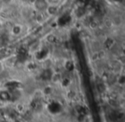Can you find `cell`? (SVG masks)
Returning a JSON list of instances; mask_svg holds the SVG:
<instances>
[{
    "label": "cell",
    "instance_id": "obj_1",
    "mask_svg": "<svg viewBox=\"0 0 125 122\" xmlns=\"http://www.w3.org/2000/svg\"><path fill=\"white\" fill-rule=\"evenodd\" d=\"M48 6V4L46 3L45 0H36L34 2V7L37 11H45Z\"/></svg>",
    "mask_w": 125,
    "mask_h": 122
},
{
    "label": "cell",
    "instance_id": "obj_2",
    "mask_svg": "<svg viewBox=\"0 0 125 122\" xmlns=\"http://www.w3.org/2000/svg\"><path fill=\"white\" fill-rule=\"evenodd\" d=\"M45 11H46V12L48 15H50V16H54L57 11V7L56 5H52V4L49 5L48 4V6H47Z\"/></svg>",
    "mask_w": 125,
    "mask_h": 122
},
{
    "label": "cell",
    "instance_id": "obj_3",
    "mask_svg": "<svg viewBox=\"0 0 125 122\" xmlns=\"http://www.w3.org/2000/svg\"><path fill=\"white\" fill-rule=\"evenodd\" d=\"M21 25H19V24H16L14 27L12 28V33L14 34V35H20L21 34Z\"/></svg>",
    "mask_w": 125,
    "mask_h": 122
}]
</instances>
